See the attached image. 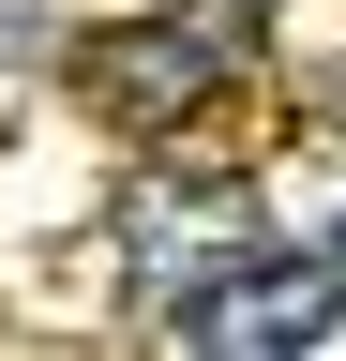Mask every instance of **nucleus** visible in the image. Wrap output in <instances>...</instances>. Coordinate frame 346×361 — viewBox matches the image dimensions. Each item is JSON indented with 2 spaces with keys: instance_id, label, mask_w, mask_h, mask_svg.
I'll list each match as a JSON object with an SVG mask.
<instances>
[{
  "instance_id": "f257e3e1",
  "label": "nucleus",
  "mask_w": 346,
  "mask_h": 361,
  "mask_svg": "<svg viewBox=\"0 0 346 361\" xmlns=\"http://www.w3.org/2000/svg\"><path fill=\"white\" fill-rule=\"evenodd\" d=\"M331 316H346L331 256H256V271L181 286V346L196 361H301V346H331Z\"/></svg>"
},
{
  "instance_id": "f03ea898",
  "label": "nucleus",
  "mask_w": 346,
  "mask_h": 361,
  "mask_svg": "<svg viewBox=\"0 0 346 361\" xmlns=\"http://www.w3.org/2000/svg\"><path fill=\"white\" fill-rule=\"evenodd\" d=\"M241 16H256V0H196V16L106 30L91 61H75V75H91V90H106L121 121H181V106H211V90L241 75Z\"/></svg>"
}]
</instances>
